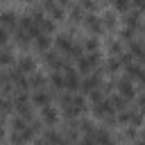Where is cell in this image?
<instances>
[{"label":"cell","mask_w":145,"mask_h":145,"mask_svg":"<svg viewBox=\"0 0 145 145\" xmlns=\"http://www.w3.org/2000/svg\"><path fill=\"white\" fill-rule=\"evenodd\" d=\"M66 54H68V59H75V61H77V59L84 54V48H82V43H72V45H70V50H68Z\"/></svg>","instance_id":"obj_17"},{"label":"cell","mask_w":145,"mask_h":145,"mask_svg":"<svg viewBox=\"0 0 145 145\" xmlns=\"http://www.w3.org/2000/svg\"><path fill=\"white\" fill-rule=\"evenodd\" d=\"M109 50H111V54H113V57H118V54H122V43L113 41V43L109 45Z\"/></svg>","instance_id":"obj_28"},{"label":"cell","mask_w":145,"mask_h":145,"mask_svg":"<svg viewBox=\"0 0 145 145\" xmlns=\"http://www.w3.org/2000/svg\"><path fill=\"white\" fill-rule=\"evenodd\" d=\"M113 2V7L118 9V11H125L127 14V9H129V0H111Z\"/></svg>","instance_id":"obj_26"},{"label":"cell","mask_w":145,"mask_h":145,"mask_svg":"<svg viewBox=\"0 0 145 145\" xmlns=\"http://www.w3.org/2000/svg\"><path fill=\"white\" fill-rule=\"evenodd\" d=\"M45 63H48L54 72H59V70L63 68V59H59V54H54V52H45Z\"/></svg>","instance_id":"obj_8"},{"label":"cell","mask_w":145,"mask_h":145,"mask_svg":"<svg viewBox=\"0 0 145 145\" xmlns=\"http://www.w3.org/2000/svg\"><path fill=\"white\" fill-rule=\"evenodd\" d=\"M70 18H72V20H82V18H84V9H82L79 5L70 7Z\"/></svg>","instance_id":"obj_22"},{"label":"cell","mask_w":145,"mask_h":145,"mask_svg":"<svg viewBox=\"0 0 145 145\" xmlns=\"http://www.w3.org/2000/svg\"><path fill=\"white\" fill-rule=\"evenodd\" d=\"M7 39H9L7 29H2V27H0V45H5V43H7Z\"/></svg>","instance_id":"obj_30"},{"label":"cell","mask_w":145,"mask_h":145,"mask_svg":"<svg viewBox=\"0 0 145 145\" xmlns=\"http://www.w3.org/2000/svg\"><path fill=\"white\" fill-rule=\"evenodd\" d=\"M118 93L125 97V100H131V97H136V88H134V84H131V79H127V77H122L118 84Z\"/></svg>","instance_id":"obj_4"},{"label":"cell","mask_w":145,"mask_h":145,"mask_svg":"<svg viewBox=\"0 0 145 145\" xmlns=\"http://www.w3.org/2000/svg\"><path fill=\"white\" fill-rule=\"evenodd\" d=\"M82 48L88 50V52H97V41H95V39H86V41L82 43Z\"/></svg>","instance_id":"obj_23"},{"label":"cell","mask_w":145,"mask_h":145,"mask_svg":"<svg viewBox=\"0 0 145 145\" xmlns=\"http://www.w3.org/2000/svg\"><path fill=\"white\" fill-rule=\"evenodd\" d=\"M120 41H125V43L136 41V32H134V29H129V27H127V29H122V32H120Z\"/></svg>","instance_id":"obj_19"},{"label":"cell","mask_w":145,"mask_h":145,"mask_svg":"<svg viewBox=\"0 0 145 145\" xmlns=\"http://www.w3.org/2000/svg\"><path fill=\"white\" fill-rule=\"evenodd\" d=\"M120 66H122V63H120V59H118V57H111V59L106 61V70H111V72H118V70H120Z\"/></svg>","instance_id":"obj_20"},{"label":"cell","mask_w":145,"mask_h":145,"mask_svg":"<svg viewBox=\"0 0 145 145\" xmlns=\"http://www.w3.org/2000/svg\"><path fill=\"white\" fill-rule=\"evenodd\" d=\"M125 70H127V79H138V82H143V68H140V63H127L125 66Z\"/></svg>","instance_id":"obj_6"},{"label":"cell","mask_w":145,"mask_h":145,"mask_svg":"<svg viewBox=\"0 0 145 145\" xmlns=\"http://www.w3.org/2000/svg\"><path fill=\"white\" fill-rule=\"evenodd\" d=\"M102 25H104V27H109V29H113V27H116V16H113V14H106V16H104V20H102Z\"/></svg>","instance_id":"obj_27"},{"label":"cell","mask_w":145,"mask_h":145,"mask_svg":"<svg viewBox=\"0 0 145 145\" xmlns=\"http://www.w3.org/2000/svg\"><path fill=\"white\" fill-rule=\"evenodd\" d=\"M32 41H34V45H36L41 52H48V48H50V36H48V34H41V32H39Z\"/></svg>","instance_id":"obj_11"},{"label":"cell","mask_w":145,"mask_h":145,"mask_svg":"<svg viewBox=\"0 0 145 145\" xmlns=\"http://www.w3.org/2000/svg\"><path fill=\"white\" fill-rule=\"evenodd\" d=\"M0 23H2V29H5V27H16L18 16H16L14 11H2V14H0Z\"/></svg>","instance_id":"obj_10"},{"label":"cell","mask_w":145,"mask_h":145,"mask_svg":"<svg viewBox=\"0 0 145 145\" xmlns=\"http://www.w3.org/2000/svg\"><path fill=\"white\" fill-rule=\"evenodd\" d=\"M84 25L93 32V34H100L102 32V20L95 16V14H88V16H84Z\"/></svg>","instance_id":"obj_5"},{"label":"cell","mask_w":145,"mask_h":145,"mask_svg":"<svg viewBox=\"0 0 145 145\" xmlns=\"http://www.w3.org/2000/svg\"><path fill=\"white\" fill-rule=\"evenodd\" d=\"M70 45H72V41H70V36H68V34H59V36H57V50L68 52V50H70Z\"/></svg>","instance_id":"obj_15"},{"label":"cell","mask_w":145,"mask_h":145,"mask_svg":"<svg viewBox=\"0 0 145 145\" xmlns=\"http://www.w3.org/2000/svg\"><path fill=\"white\" fill-rule=\"evenodd\" d=\"M79 129H82L86 136H93V131H95V127H93L88 120H82V122H79Z\"/></svg>","instance_id":"obj_25"},{"label":"cell","mask_w":145,"mask_h":145,"mask_svg":"<svg viewBox=\"0 0 145 145\" xmlns=\"http://www.w3.org/2000/svg\"><path fill=\"white\" fill-rule=\"evenodd\" d=\"M93 113L95 116H100V118H104V120H109V122H116V118H113V106H111V102L109 100H100V102H95V109H93Z\"/></svg>","instance_id":"obj_3"},{"label":"cell","mask_w":145,"mask_h":145,"mask_svg":"<svg viewBox=\"0 0 145 145\" xmlns=\"http://www.w3.org/2000/svg\"><path fill=\"white\" fill-rule=\"evenodd\" d=\"M50 97H52V95H50V91L41 88V91H36V93L32 95V102H34V104H39V106L43 109V106H48V104H50Z\"/></svg>","instance_id":"obj_7"},{"label":"cell","mask_w":145,"mask_h":145,"mask_svg":"<svg viewBox=\"0 0 145 145\" xmlns=\"http://www.w3.org/2000/svg\"><path fill=\"white\" fill-rule=\"evenodd\" d=\"M14 39H16V43H18V45H29V41H32L29 32H25V29H18V27H16V32H14Z\"/></svg>","instance_id":"obj_14"},{"label":"cell","mask_w":145,"mask_h":145,"mask_svg":"<svg viewBox=\"0 0 145 145\" xmlns=\"http://www.w3.org/2000/svg\"><path fill=\"white\" fill-rule=\"evenodd\" d=\"M79 7H82V9H91V11H93V9H95V0H82V2H79Z\"/></svg>","instance_id":"obj_29"},{"label":"cell","mask_w":145,"mask_h":145,"mask_svg":"<svg viewBox=\"0 0 145 145\" xmlns=\"http://www.w3.org/2000/svg\"><path fill=\"white\" fill-rule=\"evenodd\" d=\"M79 145H95V140H93V136H84Z\"/></svg>","instance_id":"obj_31"},{"label":"cell","mask_w":145,"mask_h":145,"mask_svg":"<svg viewBox=\"0 0 145 145\" xmlns=\"http://www.w3.org/2000/svg\"><path fill=\"white\" fill-rule=\"evenodd\" d=\"M11 61H14V52H11L9 48H2V50H0V63L7 66V63H11Z\"/></svg>","instance_id":"obj_18"},{"label":"cell","mask_w":145,"mask_h":145,"mask_svg":"<svg viewBox=\"0 0 145 145\" xmlns=\"http://www.w3.org/2000/svg\"><path fill=\"white\" fill-rule=\"evenodd\" d=\"M97 61H100V54L97 52H86V54H82L77 59V66H79L82 72H91V70H95Z\"/></svg>","instance_id":"obj_2"},{"label":"cell","mask_w":145,"mask_h":145,"mask_svg":"<svg viewBox=\"0 0 145 145\" xmlns=\"http://www.w3.org/2000/svg\"><path fill=\"white\" fill-rule=\"evenodd\" d=\"M61 70H63V75H61V77H63V88L70 91V93L77 91V88H79V75H77V70H72V68L68 66V61H63V68H61Z\"/></svg>","instance_id":"obj_1"},{"label":"cell","mask_w":145,"mask_h":145,"mask_svg":"<svg viewBox=\"0 0 145 145\" xmlns=\"http://www.w3.org/2000/svg\"><path fill=\"white\" fill-rule=\"evenodd\" d=\"M93 140H95V145H106V143H111V136H109L106 129H95L93 131Z\"/></svg>","instance_id":"obj_13"},{"label":"cell","mask_w":145,"mask_h":145,"mask_svg":"<svg viewBox=\"0 0 145 145\" xmlns=\"http://www.w3.org/2000/svg\"><path fill=\"white\" fill-rule=\"evenodd\" d=\"M16 70H18V72H23V75L34 72V61H32V57H20V59H18V63H16Z\"/></svg>","instance_id":"obj_9"},{"label":"cell","mask_w":145,"mask_h":145,"mask_svg":"<svg viewBox=\"0 0 145 145\" xmlns=\"http://www.w3.org/2000/svg\"><path fill=\"white\" fill-rule=\"evenodd\" d=\"M41 118H43V122H48V125H54L57 122V111L48 104V106H43L41 109Z\"/></svg>","instance_id":"obj_12"},{"label":"cell","mask_w":145,"mask_h":145,"mask_svg":"<svg viewBox=\"0 0 145 145\" xmlns=\"http://www.w3.org/2000/svg\"><path fill=\"white\" fill-rule=\"evenodd\" d=\"M63 18V9L59 7V5H54L52 9H50V20H61Z\"/></svg>","instance_id":"obj_21"},{"label":"cell","mask_w":145,"mask_h":145,"mask_svg":"<svg viewBox=\"0 0 145 145\" xmlns=\"http://www.w3.org/2000/svg\"><path fill=\"white\" fill-rule=\"evenodd\" d=\"M27 84H29L32 88L41 91V88H45V77H43V75H39V72H34V75H32V79H27Z\"/></svg>","instance_id":"obj_16"},{"label":"cell","mask_w":145,"mask_h":145,"mask_svg":"<svg viewBox=\"0 0 145 145\" xmlns=\"http://www.w3.org/2000/svg\"><path fill=\"white\" fill-rule=\"evenodd\" d=\"M50 84H52L54 88H63V77H61L59 72H52V77H50Z\"/></svg>","instance_id":"obj_24"},{"label":"cell","mask_w":145,"mask_h":145,"mask_svg":"<svg viewBox=\"0 0 145 145\" xmlns=\"http://www.w3.org/2000/svg\"><path fill=\"white\" fill-rule=\"evenodd\" d=\"M0 125H2V113H0Z\"/></svg>","instance_id":"obj_32"}]
</instances>
